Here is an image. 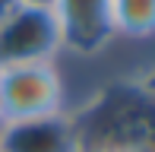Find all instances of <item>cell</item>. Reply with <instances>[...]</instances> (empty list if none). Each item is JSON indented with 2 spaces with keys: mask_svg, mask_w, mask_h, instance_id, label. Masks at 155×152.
Here are the masks:
<instances>
[{
  "mask_svg": "<svg viewBox=\"0 0 155 152\" xmlns=\"http://www.w3.org/2000/svg\"><path fill=\"white\" fill-rule=\"evenodd\" d=\"M63 114V79L54 60L0 67V124Z\"/></svg>",
  "mask_w": 155,
  "mask_h": 152,
  "instance_id": "cell-1",
  "label": "cell"
},
{
  "mask_svg": "<svg viewBox=\"0 0 155 152\" xmlns=\"http://www.w3.org/2000/svg\"><path fill=\"white\" fill-rule=\"evenodd\" d=\"M0 152H82L76 121L67 114L0 124Z\"/></svg>",
  "mask_w": 155,
  "mask_h": 152,
  "instance_id": "cell-4",
  "label": "cell"
},
{
  "mask_svg": "<svg viewBox=\"0 0 155 152\" xmlns=\"http://www.w3.org/2000/svg\"><path fill=\"white\" fill-rule=\"evenodd\" d=\"M22 3H35V6H54V0H22Z\"/></svg>",
  "mask_w": 155,
  "mask_h": 152,
  "instance_id": "cell-8",
  "label": "cell"
},
{
  "mask_svg": "<svg viewBox=\"0 0 155 152\" xmlns=\"http://www.w3.org/2000/svg\"><path fill=\"white\" fill-rule=\"evenodd\" d=\"M63 32V48L76 54H95L114 38L111 0H54Z\"/></svg>",
  "mask_w": 155,
  "mask_h": 152,
  "instance_id": "cell-3",
  "label": "cell"
},
{
  "mask_svg": "<svg viewBox=\"0 0 155 152\" xmlns=\"http://www.w3.org/2000/svg\"><path fill=\"white\" fill-rule=\"evenodd\" d=\"M19 3H22V0H0V22H3V19H6V16H10V13H13V10H16V6H19Z\"/></svg>",
  "mask_w": 155,
  "mask_h": 152,
  "instance_id": "cell-7",
  "label": "cell"
},
{
  "mask_svg": "<svg viewBox=\"0 0 155 152\" xmlns=\"http://www.w3.org/2000/svg\"><path fill=\"white\" fill-rule=\"evenodd\" d=\"M111 29L127 38L155 35V0H111Z\"/></svg>",
  "mask_w": 155,
  "mask_h": 152,
  "instance_id": "cell-5",
  "label": "cell"
},
{
  "mask_svg": "<svg viewBox=\"0 0 155 152\" xmlns=\"http://www.w3.org/2000/svg\"><path fill=\"white\" fill-rule=\"evenodd\" d=\"M139 89H143V92H146V95H149V98L155 101V70H152L149 76H146L143 82H139Z\"/></svg>",
  "mask_w": 155,
  "mask_h": 152,
  "instance_id": "cell-6",
  "label": "cell"
},
{
  "mask_svg": "<svg viewBox=\"0 0 155 152\" xmlns=\"http://www.w3.org/2000/svg\"><path fill=\"white\" fill-rule=\"evenodd\" d=\"M63 51V32L54 6L19 3L0 22V67L54 60Z\"/></svg>",
  "mask_w": 155,
  "mask_h": 152,
  "instance_id": "cell-2",
  "label": "cell"
}]
</instances>
